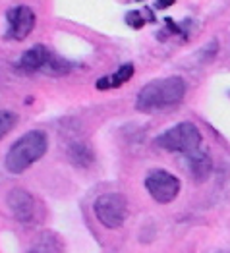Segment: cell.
<instances>
[{
  "mask_svg": "<svg viewBox=\"0 0 230 253\" xmlns=\"http://www.w3.org/2000/svg\"><path fill=\"white\" fill-rule=\"evenodd\" d=\"M46 149H48L46 133L43 129H31V131L23 133L20 139L8 149L4 167L10 174H21L31 165L41 161Z\"/></svg>",
  "mask_w": 230,
  "mask_h": 253,
  "instance_id": "obj_2",
  "label": "cell"
},
{
  "mask_svg": "<svg viewBox=\"0 0 230 253\" xmlns=\"http://www.w3.org/2000/svg\"><path fill=\"white\" fill-rule=\"evenodd\" d=\"M18 124V114L16 112H10V110H0V139L10 133Z\"/></svg>",
  "mask_w": 230,
  "mask_h": 253,
  "instance_id": "obj_12",
  "label": "cell"
},
{
  "mask_svg": "<svg viewBox=\"0 0 230 253\" xmlns=\"http://www.w3.org/2000/svg\"><path fill=\"white\" fill-rule=\"evenodd\" d=\"M6 205L12 212V216L20 222H31L37 214V203H35V197L25 190H12L6 195Z\"/></svg>",
  "mask_w": 230,
  "mask_h": 253,
  "instance_id": "obj_8",
  "label": "cell"
},
{
  "mask_svg": "<svg viewBox=\"0 0 230 253\" xmlns=\"http://www.w3.org/2000/svg\"><path fill=\"white\" fill-rule=\"evenodd\" d=\"M18 68L21 72H46L52 76H64L72 70L68 60L54 54L45 44H35L29 50H25L18 62Z\"/></svg>",
  "mask_w": 230,
  "mask_h": 253,
  "instance_id": "obj_4",
  "label": "cell"
},
{
  "mask_svg": "<svg viewBox=\"0 0 230 253\" xmlns=\"http://www.w3.org/2000/svg\"><path fill=\"white\" fill-rule=\"evenodd\" d=\"M68 157L70 161L80 167V169H87L91 163H93V151L87 147L85 143H74L68 149Z\"/></svg>",
  "mask_w": 230,
  "mask_h": 253,
  "instance_id": "obj_11",
  "label": "cell"
},
{
  "mask_svg": "<svg viewBox=\"0 0 230 253\" xmlns=\"http://www.w3.org/2000/svg\"><path fill=\"white\" fill-rule=\"evenodd\" d=\"M186 159H188V167H189L191 178H193L195 182H205L211 176V170H213V163H211L209 155H207L205 151L197 149L195 153L188 155Z\"/></svg>",
  "mask_w": 230,
  "mask_h": 253,
  "instance_id": "obj_9",
  "label": "cell"
},
{
  "mask_svg": "<svg viewBox=\"0 0 230 253\" xmlns=\"http://www.w3.org/2000/svg\"><path fill=\"white\" fill-rule=\"evenodd\" d=\"M186 97V82L178 76H168L145 84L136 99V108L139 112H157L170 106L180 105Z\"/></svg>",
  "mask_w": 230,
  "mask_h": 253,
  "instance_id": "obj_1",
  "label": "cell"
},
{
  "mask_svg": "<svg viewBox=\"0 0 230 253\" xmlns=\"http://www.w3.org/2000/svg\"><path fill=\"white\" fill-rule=\"evenodd\" d=\"M180 188H182L180 186V180L174 174H170L168 170L155 169L145 176V190L161 205L172 203L178 197Z\"/></svg>",
  "mask_w": 230,
  "mask_h": 253,
  "instance_id": "obj_6",
  "label": "cell"
},
{
  "mask_svg": "<svg viewBox=\"0 0 230 253\" xmlns=\"http://www.w3.org/2000/svg\"><path fill=\"white\" fill-rule=\"evenodd\" d=\"M35 12L29 6H16L6 14V37L12 41H25L35 27Z\"/></svg>",
  "mask_w": 230,
  "mask_h": 253,
  "instance_id": "obj_7",
  "label": "cell"
},
{
  "mask_svg": "<svg viewBox=\"0 0 230 253\" xmlns=\"http://www.w3.org/2000/svg\"><path fill=\"white\" fill-rule=\"evenodd\" d=\"M93 211L97 220L108 228V230H118L122 228L128 218V199L122 193H103L95 199Z\"/></svg>",
  "mask_w": 230,
  "mask_h": 253,
  "instance_id": "obj_5",
  "label": "cell"
},
{
  "mask_svg": "<svg viewBox=\"0 0 230 253\" xmlns=\"http://www.w3.org/2000/svg\"><path fill=\"white\" fill-rule=\"evenodd\" d=\"M201 131L199 127L191 122H180L170 129L163 131L161 135H157L155 143L157 147L170 151V153H180L184 157H188L191 153H195L197 149H201Z\"/></svg>",
  "mask_w": 230,
  "mask_h": 253,
  "instance_id": "obj_3",
  "label": "cell"
},
{
  "mask_svg": "<svg viewBox=\"0 0 230 253\" xmlns=\"http://www.w3.org/2000/svg\"><path fill=\"white\" fill-rule=\"evenodd\" d=\"M172 2H174V0H161L159 6H168V4H172Z\"/></svg>",
  "mask_w": 230,
  "mask_h": 253,
  "instance_id": "obj_13",
  "label": "cell"
},
{
  "mask_svg": "<svg viewBox=\"0 0 230 253\" xmlns=\"http://www.w3.org/2000/svg\"><path fill=\"white\" fill-rule=\"evenodd\" d=\"M134 72H136L134 64H124V66H120L114 74L101 78V80L97 82V89H114V87H120V85H124L126 82H130V78L134 76Z\"/></svg>",
  "mask_w": 230,
  "mask_h": 253,
  "instance_id": "obj_10",
  "label": "cell"
}]
</instances>
